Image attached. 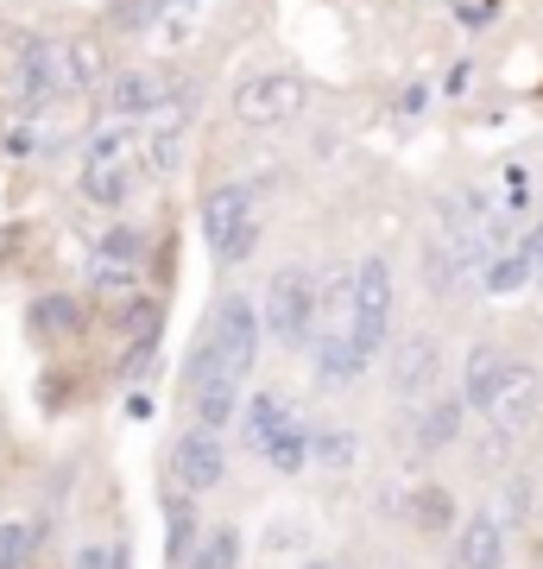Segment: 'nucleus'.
<instances>
[{"label":"nucleus","mask_w":543,"mask_h":569,"mask_svg":"<svg viewBox=\"0 0 543 569\" xmlns=\"http://www.w3.org/2000/svg\"><path fill=\"white\" fill-rule=\"evenodd\" d=\"M260 336H265L260 305L241 298V291H228V298H215V310H209V323H202L197 348H190V367H222V373H234L247 387V373L260 361Z\"/></svg>","instance_id":"1"},{"label":"nucleus","mask_w":543,"mask_h":569,"mask_svg":"<svg viewBox=\"0 0 543 569\" xmlns=\"http://www.w3.org/2000/svg\"><path fill=\"white\" fill-rule=\"evenodd\" d=\"M197 228H202V247L215 253V266H241L253 260L260 247V203L247 183H215L197 209Z\"/></svg>","instance_id":"2"},{"label":"nucleus","mask_w":543,"mask_h":569,"mask_svg":"<svg viewBox=\"0 0 543 569\" xmlns=\"http://www.w3.org/2000/svg\"><path fill=\"white\" fill-rule=\"evenodd\" d=\"M265 336L284 348H310L316 342V317H322V279L310 272V266H279L272 272V284H265Z\"/></svg>","instance_id":"3"},{"label":"nucleus","mask_w":543,"mask_h":569,"mask_svg":"<svg viewBox=\"0 0 543 569\" xmlns=\"http://www.w3.org/2000/svg\"><path fill=\"white\" fill-rule=\"evenodd\" d=\"M303 108H310V82L291 77V70H253L228 96V114L241 127H291Z\"/></svg>","instance_id":"4"},{"label":"nucleus","mask_w":543,"mask_h":569,"mask_svg":"<svg viewBox=\"0 0 543 569\" xmlns=\"http://www.w3.org/2000/svg\"><path fill=\"white\" fill-rule=\"evenodd\" d=\"M392 310H399L392 266H385L380 253H366V260L354 266V323H348V336H354V348H361L366 361L392 342Z\"/></svg>","instance_id":"5"},{"label":"nucleus","mask_w":543,"mask_h":569,"mask_svg":"<svg viewBox=\"0 0 543 569\" xmlns=\"http://www.w3.org/2000/svg\"><path fill=\"white\" fill-rule=\"evenodd\" d=\"M164 468H171V488L178 493H215L228 481V449H222V437L215 430H183L178 443H171V456H164Z\"/></svg>","instance_id":"6"},{"label":"nucleus","mask_w":543,"mask_h":569,"mask_svg":"<svg viewBox=\"0 0 543 569\" xmlns=\"http://www.w3.org/2000/svg\"><path fill=\"white\" fill-rule=\"evenodd\" d=\"M164 108H178V77L171 70H121L108 82V114L114 121H152Z\"/></svg>","instance_id":"7"},{"label":"nucleus","mask_w":543,"mask_h":569,"mask_svg":"<svg viewBox=\"0 0 543 569\" xmlns=\"http://www.w3.org/2000/svg\"><path fill=\"white\" fill-rule=\"evenodd\" d=\"M436 380H443V348H436V336H404L392 348V399L423 406V399H436Z\"/></svg>","instance_id":"8"},{"label":"nucleus","mask_w":543,"mask_h":569,"mask_svg":"<svg viewBox=\"0 0 543 569\" xmlns=\"http://www.w3.org/2000/svg\"><path fill=\"white\" fill-rule=\"evenodd\" d=\"M537 411H543V380L531 373V367H505V380L500 392H493V406H486V425L500 430V437H524V430L537 425Z\"/></svg>","instance_id":"9"},{"label":"nucleus","mask_w":543,"mask_h":569,"mask_svg":"<svg viewBox=\"0 0 543 569\" xmlns=\"http://www.w3.org/2000/svg\"><path fill=\"white\" fill-rule=\"evenodd\" d=\"M234 411H241V380L222 367H190V425L222 437L234 425Z\"/></svg>","instance_id":"10"},{"label":"nucleus","mask_w":543,"mask_h":569,"mask_svg":"<svg viewBox=\"0 0 543 569\" xmlns=\"http://www.w3.org/2000/svg\"><path fill=\"white\" fill-rule=\"evenodd\" d=\"M70 77H63V44H44V39H26L20 44V102L39 108L51 96H63Z\"/></svg>","instance_id":"11"},{"label":"nucleus","mask_w":543,"mask_h":569,"mask_svg":"<svg viewBox=\"0 0 543 569\" xmlns=\"http://www.w3.org/2000/svg\"><path fill=\"white\" fill-rule=\"evenodd\" d=\"M26 323H32L39 342H82L89 336V305L70 298V291H44L39 305L26 310Z\"/></svg>","instance_id":"12"},{"label":"nucleus","mask_w":543,"mask_h":569,"mask_svg":"<svg viewBox=\"0 0 543 569\" xmlns=\"http://www.w3.org/2000/svg\"><path fill=\"white\" fill-rule=\"evenodd\" d=\"M455 569H505V526L493 512H474L455 531Z\"/></svg>","instance_id":"13"},{"label":"nucleus","mask_w":543,"mask_h":569,"mask_svg":"<svg viewBox=\"0 0 543 569\" xmlns=\"http://www.w3.org/2000/svg\"><path fill=\"white\" fill-rule=\"evenodd\" d=\"M505 355L493 342H474L467 348V361H462V399H467V411H486L493 406V392H500V380H505Z\"/></svg>","instance_id":"14"},{"label":"nucleus","mask_w":543,"mask_h":569,"mask_svg":"<svg viewBox=\"0 0 543 569\" xmlns=\"http://www.w3.org/2000/svg\"><path fill=\"white\" fill-rule=\"evenodd\" d=\"M310 355H316V380H322L329 392H335V387H354L366 367H373L361 348H354V336H316V342H310Z\"/></svg>","instance_id":"15"},{"label":"nucleus","mask_w":543,"mask_h":569,"mask_svg":"<svg viewBox=\"0 0 543 569\" xmlns=\"http://www.w3.org/2000/svg\"><path fill=\"white\" fill-rule=\"evenodd\" d=\"M145 266H121V260H95L89 266V291H95V305L108 310H127L133 298H145Z\"/></svg>","instance_id":"16"},{"label":"nucleus","mask_w":543,"mask_h":569,"mask_svg":"<svg viewBox=\"0 0 543 569\" xmlns=\"http://www.w3.org/2000/svg\"><path fill=\"white\" fill-rule=\"evenodd\" d=\"M462 418H467V399L455 392V399H430L418 418V449L423 456H436V449H449L455 437H462Z\"/></svg>","instance_id":"17"},{"label":"nucleus","mask_w":543,"mask_h":569,"mask_svg":"<svg viewBox=\"0 0 543 569\" xmlns=\"http://www.w3.org/2000/svg\"><path fill=\"white\" fill-rule=\"evenodd\" d=\"M202 519H197V493H164V538H171V563H183L190 550H197V538H202Z\"/></svg>","instance_id":"18"},{"label":"nucleus","mask_w":543,"mask_h":569,"mask_svg":"<svg viewBox=\"0 0 543 569\" xmlns=\"http://www.w3.org/2000/svg\"><path fill=\"white\" fill-rule=\"evenodd\" d=\"M284 425H298V411L284 406L279 392H253V399H247V443L253 449H265Z\"/></svg>","instance_id":"19"},{"label":"nucleus","mask_w":543,"mask_h":569,"mask_svg":"<svg viewBox=\"0 0 543 569\" xmlns=\"http://www.w3.org/2000/svg\"><path fill=\"white\" fill-rule=\"evenodd\" d=\"M183 569H241V531L234 526H209L197 538V550L183 557Z\"/></svg>","instance_id":"20"},{"label":"nucleus","mask_w":543,"mask_h":569,"mask_svg":"<svg viewBox=\"0 0 543 569\" xmlns=\"http://www.w3.org/2000/svg\"><path fill=\"white\" fill-rule=\"evenodd\" d=\"M39 526L44 519H0V569H26L39 550Z\"/></svg>","instance_id":"21"},{"label":"nucleus","mask_w":543,"mask_h":569,"mask_svg":"<svg viewBox=\"0 0 543 569\" xmlns=\"http://www.w3.org/2000/svg\"><path fill=\"white\" fill-rule=\"evenodd\" d=\"M260 456L279 468V475H303V468H310V430H303V425H284L279 437L260 449Z\"/></svg>","instance_id":"22"},{"label":"nucleus","mask_w":543,"mask_h":569,"mask_svg":"<svg viewBox=\"0 0 543 569\" xmlns=\"http://www.w3.org/2000/svg\"><path fill=\"white\" fill-rule=\"evenodd\" d=\"M531 279H537V272H531V260H524V253H493V260H486V272H481V284L493 291V298H512V291H524Z\"/></svg>","instance_id":"23"},{"label":"nucleus","mask_w":543,"mask_h":569,"mask_svg":"<svg viewBox=\"0 0 543 569\" xmlns=\"http://www.w3.org/2000/svg\"><path fill=\"white\" fill-rule=\"evenodd\" d=\"M70 569H133V550L127 538H82L70 550Z\"/></svg>","instance_id":"24"},{"label":"nucleus","mask_w":543,"mask_h":569,"mask_svg":"<svg viewBox=\"0 0 543 569\" xmlns=\"http://www.w3.org/2000/svg\"><path fill=\"white\" fill-rule=\"evenodd\" d=\"M63 77H70V89H95L101 82V51L95 44H63Z\"/></svg>","instance_id":"25"},{"label":"nucleus","mask_w":543,"mask_h":569,"mask_svg":"<svg viewBox=\"0 0 543 569\" xmlns=\"http://www.w3.org/2000/svg\"><path fill=\"white\" fill-rule=\"evenodd\" d=\"M411 512H418L423 531H449V519H455V500H449L443 488H423L418 500H411Z\"/></svg>","instance_id":"26"},{"label":"nucleus","mask_w":543,"mask_h":569,"mask_svg":"<svg viewBox=\"0 0 543 569\" xmlns=\"http://www.w3.org/2000/svg\"><path fill=\"white\" fill-rule=\"evenodd\" d=\"M316 456H322L329 468H342V462H354V443H348V437H322Z\"/></svg>","instance_id":"27"},{"label":"nucleus","mask_w":543,"mask_h":569,"mask_svg":"<svg viewBox=\"0 0 543 569\" xmlns=\"http://www.w3.org/2000/svg\"><path fill=\"white\" fill-rule=\"evenodd\" d=\"M500 0H462V26H493Z\"/></svg>","instance_id":"28"},{"label":"nucleus","mask_w":543,"mask_h":569,"mask_svg":"<svg viewBox=\"0 0 543 569\" xmlns=\"http://www.w3.org/2000/svg\"><path fill=\"white\" fill-rule=\"evenodd\" d=\"M524 260H531V272H543V222L531 228V234H524V247H519Z\"/></svg>","instance_id":"29"},{"label":"nucleus","mask_w":543,"mask_h":569,"mask_svg":"<svg viewBox=\"0 0 543 569\" xmlns=\"http://www.w3.org/2000/svg\"><path fill=\"white\" fill-rule=\"evenodd\" d=\"M291 569H348L342 557H303V563H291Z\"/></svg>","instance_id":"30"}]
</instances>
